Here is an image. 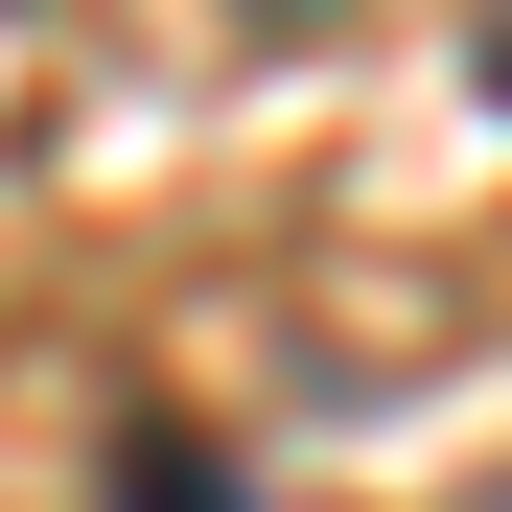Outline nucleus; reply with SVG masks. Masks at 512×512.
<instances>
[{
	"instance_id": "nucleus-1",
	"label": "nucleus",
	"mask_w": 512,
	"mask_h": 512,
	"mask_svg": "<svg viewBox=\"0 0 512 512\" xmlns=\"http://www.w3.org/2000/svg\"><path fill=\"white\" fill-rule=\"evenodd\" d=\"M94 512H233V466L187 443V419H140V443H117V489H94Z\"/></svg>"
},
{
	"instance_id": "nucleus-2",
	"label": "nucleus",
	"mask_w": 512,
	"mask_h": 512,
	"mask_svg": "<svg viewBox=\"0 0 512 512\" xmlns=\"http://www.w3.org/2000/svg\"><path fill=\"white\" fill-rule=\"evenodd\" d=\"M443 512H512V466H466V489H443Z\"/></svg>"
},
{
	"instance_id": "nucleus-3",
	"label": "nucleus",
	"mask_w": 512,
	"mask_h": 512,
	"mask_svg": "<svg viewBox=\"0 0 512 512\" xmlns=\"http://www.w3.org/2000/svg\"><path fill=\"white\" fill-rule=\"evenodd\" d=\"M489 94H512V24H489Z\"/></svg>"
},
{
	"instance_id": "nucleus-4",
	"label": "nucleus",
	"mask_w": 512,
	"mask_h": 512,
	"mask_svg": "<svg viewBox=\"0 0 512 512\" xmlns=\"http://www.w3.org/2000/svg\"><path fill=\"white\" fill-rule=\"evenodd\" d=\"M256 24H303V0H256Z\"/></svg>"
}]
</instances>
